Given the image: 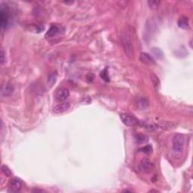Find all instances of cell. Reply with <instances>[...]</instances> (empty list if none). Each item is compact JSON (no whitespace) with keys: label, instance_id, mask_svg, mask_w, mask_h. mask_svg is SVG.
Returning <instances> with one entry per match:
<instances>
[{"label":"cell","instance_id":"6da1fadb","mask_svg":"<svg viewBox=\"0 0 193 193\" xmlns=\"http://www.w3.org/2000/svg\"><path fill=\"white\" fill-rule=\"evenodd\" d=\"M121 44L123 46L124 51H125L126 55L130 58L134 57V45H133L132 40H131V34L128 29H125L122 30L121 35Z\"/></svg>","mask_w":193,"mask_h":193},{"label":"cell","instance_id":"7a4b0ae2","mask_svg":"<svg viewBox=\"0 0 193 193\" xmlns=\"http://www.w3.org/2000/svg\"><path fill=\"white\" fill-rule=\"evenodd\" d=\"M185 145V137L182 134H175L172 140V150L175 155H180L183 153Z\"/></svg>","mask_w":193,"mask_h":193},{"label":"cell","instance_id":"3957f363","mask_svg":"<svg viewBox=\"0 0 193 193\" xmlns=\"http://www.w3.org/2000/svg\"><path fill=\"white\" fill-rule=\"evenodd\" d=\"M120 118L124 124L127 126H135L139 125V120L135 117L128 113H121Z\"/></svg>","mask_w":193,"mask_h":193},{"label":"cell","instance_id":"277c9868","mask_svg":"<svg viewBox=\"0 0 193 193\" xmlns=\"http://www.w3.org/2000/svg\"><path fill=\"white\" fill-rule=\"evenodd\" d=\"M9 21V15H8V10L7 7L3 6V5H1V8H0V26L2 29L8 26Z\"/></svg>","mask_w":193,"mask_h":193},{"label":"cell","instance_id":"5b68a950","mask_svg":"<svg viewBox=\"0 0 193 193\" xmlns=\"http://www.w3.org/2000/svg\"><path fill=\"white\" fill-rule=\"evenodd\" d=\"M140 171H143L144 173H150V172H152V171H153V164L149 159H147V158H144L140 164Z\"/></svg>","mask_w":193,"mask_h":193},{"label":"cell","instance_id":"8992f818","mask_svg":"<svg viewBox=\"0 0 193 193\" xmlns=\"http://www.w3.org/2000/svg\"><path fill=\"white\" fill-rule=\"evenodd\" d=\"M70 96V91L67 88H61L58 89L56 92L55 94V98L57 100L60 102H63L66 100Z\"/></svg>","mask_w":193,"mask_h":193},{"label":"cell","instance_id":"52a82bcc","mask_svg":"<svg viewBox=\"0 0 193 193\" xmlns=\"http://www.w3.org/2000/svg\"><path fill=\"white\" fill-rule=\"evenodd\" d=\"M22 182L17 178H12L9 183V191L12 192H17L21 190Z\"/></svg>","mask_w":193,"mask_h":193},{"label":"cell","instance_id":"ba28073f","mask_svg":"<svg viewBox=\"0 0 193 193\" xmlns=\"http://www.w3.org/2000/svg\"><path fill=\"white\" fill-rule=\"evenodd\" d=\"M70 108V104L67 102H63V103H58L54 106L53 108V112L55 114H61L63 112H66Z\"/></svg>","mask_w":193,"mask_h":193},{"label":"cell","instance_id":"9c48e42d","mask_svg":"<svg viewBox=\"0 0 193 193\" xmlns=\"http://www.w3.org/2000/svg\"><path fill=\"white\" fill-rule=\"evenodd\" d=\"M140 61L144 64L153 65L155 63V61L154 60V58L150 54H149L148 53H145V52L140 53Z\"/></svg>","mask_w":193,"mask_h":193},{"label":"cell","instance_id":"30bf717a","mask_svg":"<svg viewBox=\"0 0 193 193\" xmlns=\"http://www.w3.org/2000/svg\"><path fill=\"white\" fill-rule=\"evenodd\" d=\"M14 91V86L11 83H7L2 86L1 89V96L2 97H8Z\"/></svg>","mask_w":193,"mask_h":193},{"label":"cell","instance_id":"8fae6325","mask_svg":"<svg viewBox=\"0 0 193 193\" xmlns=\"http://www.w3.org/2000/svg\"><path fill=\"white\" fill-rule=\"evenodd\" d=\"M61 32V27L57 25H52L50 29L48 30V31L47 32V33L45 34V37L48 39V38H52V37L55 36H57L58 33Z\"/></svg>","mask_w":193,"mask_h":193},{"label":"cell","instance_id":"7c38bea8","mask_svg":"<svg viewBox=\"0 0 193 193\" xmlns=\"http://www.w3.org/2000/svg\"><path fill=\"white\" fill-rule=\"evenodd\" d=\"M178 26L183 29H186L189 26V19L187 17L182 16L179 19Z\"/></svg>","mask_w":193,"mask_h":193},{"label":"cell","instance_id":"4fadbf2b","mask_svg":"<svg viewBox=\"0 0 193 193\" xmlns=\"http://www.w3.org/2000/svg\"><path fill=\"white\" fill-rule=\"evenodd\" d=\"M137 104L138 108L140 109H146L148 107L149 102H148V100L146 98H141L138 100Z\"/></svg>","mask_w":193,"mask_h":193},{"label":"cell","instance_id":"5bb4252c","mask_svg":"<svg viewBox=\"0 0 193 193\" xmlns=\"http://www.w3.org/2000/svg\"><path fill=\"white\" fill-rule=\"evenodd\" d=\"M173 126H174V125H173V123H171V122H167V121H160V122L157 125V127L161 128L162 129L173 128Z\"/></svg>","mask_w":193,"mask_h":193},{"label":"cell","instance_id":"9a60e30c","mask_svg":"<svg viewBox=\"0 0 193 193\" xmlns=\"http://www.w3.org/2000/svg\"><path fill=\"white\" fill-rule=\"evenodd\" d=\"M135 140H136L137 144H145L149 140V137L146 135L144 134H137L135 137Z\"/></svg>","mask_w":193,"mask_h":193},{"label":"cell","instance_id":"2e32d148","mask_svg":"<svg viewBox=\"0 0 193 193\" xmlns=\"http://www.w3.org/2000/svg\"><path fill=\"white\" fill-rule=\"evenodd\" d=\"M161 2L159 1H157V0H151V1H148L147 4L149 7L151 9L155 10L157 9L159 6H160Z\"/></svg>","mask_w":193,"mask_h":193},{"label":"cell","instance_id":"e0dca14e","mask_svg":"<svg viewBox=\"0 0 193 193\" xmlns=\"http://www.w3.org/2000/svg\"><path fill=\"white\" fill-rule=\"evenodd\" d=\"M56 79H57V75L54 72H52V73L50 74L48 77V85L50 87H52V85L55 83Z\"/></svg>","mask_w":193,"mask_h":193},{"label":"cell","instance_id":"ac0fdd59","mask_svg":"<svg viewBox=\"0 0 193 193\" xmlns=\"http://www.w3.org/2000/svg\"><path fill=\"white\" fill-rule=\"evenodd\" d=\"M140 150L141 151L142 153H145V154L146 155H149L153 153V147H152V146L150 145H146L145 146H144V147L140 148Z\"/></svg>","mask_w":193,"mask_h":193},{"label":"cell","instance_id":"d6986e66","mask_svg":"<svg viewBox=\"0 0 193 193\" xmlns=\"http://www.w3.org/2000/svg\"><path fill=\"white\" fill-rule=\"evenodd\" d=\"M152 52H153V54H155V56L157 57V58H162L163 57V52H162V50L158 48H153L152 49Z\"/></svg>","mask_w":193,"mask_h":193},{"label":"cell","instance_id":"ffe728a7","mask_svg":"<svg viewBox=\"0 0 193 193\" xmlns=\"http://www.w3.org/2000/svg\"><path fill=\"white\" fill-rule=\"evenodd\" d=\"M150 79L155 87H158V85H159V84H160V82H159V79H158V76L155 75V74H151Z\"/></svg>","mask_w":193,"mask_h":193},{"label":"cell","instance_id":"44dd1931","mask_svg":"<svg viewBox=\"0 0 193 193\" xmlns=\"http://www.w3.org/2000/svg\"><path fill=\"white\" fill-rule=\"evenodd\" d=\"M2 172L7 177H11V175H12V172L9 169V167L6 165L2 166Z\"/></svg>","mask_w":193,"mask_h":193},{"label":"cell","instance_id":"7402d4cb","mask_svg":"<svg viewBox=\"0 0 193 193\" xmlns=\"http://www.w3.org/2000/svg\"><path fill=\"white\" fill-rule=\"evenodd\" d=\"M100 77L106 82H109V76L108 75V72H107V69H104V70L100 72Z\"/></svg>","mask_w":193,"mask_h":193},{"label":"cell","instance_id":"603a6c76","mask_svg":"<svg viewBox=\"0 0 193 193\" xmlns=\"http://www.w3.org/2000/svg\"><path fill=\"white\" fill-rule=\"evenodd\" d=\"M1 64H3L5 61H6V58H5V52H4V49L2 48L1 49Z\"/></svg>","mask_w":193,"mask_h":193},{"label":"cell","instance_id":"cb8c5ba5","mask_svg":"<svg viewBox=\"0 0 193 193\" xmlns=\"http://www.w3.org/2000/svg\"><path fill=\"white\" fill-rule=\"evenodd\" d=\"M65 4H66V5H71V4H73L74 2L73 1H71V2H64Z\"/></svg>","mask_w":193,"mask_h":193},{"label":"cell","instance_id":"d4e9b609","mask_svg":"<svg viewBox=\"0 0 193 193\" xmlns=\"http://www.w3.org/2000/svg\"><path fill=\"white\" fill-rule=\"evenodd\" d=\"M33 192H43V190H33Z\"/></svg>","mask_w":193,"mask_h":193},{"label":"cell","instance_id":"484cf974","mask_svg":"<svg viewBox=\"0 0 193 193\" xmlns=\"http://www.w3.org/2000/svg\"><path fill=\"white\" fill-rule=\"evenodd\" d=\"M124 192H130V191H128V190H124Z\"/></svg>","mask_w":193,"mask_h":193}]
</instances>
